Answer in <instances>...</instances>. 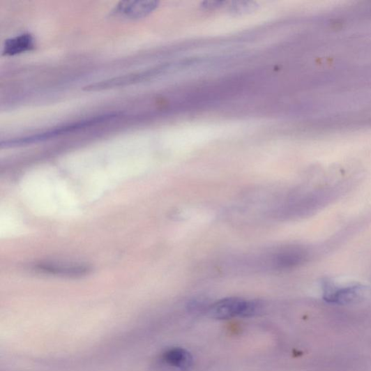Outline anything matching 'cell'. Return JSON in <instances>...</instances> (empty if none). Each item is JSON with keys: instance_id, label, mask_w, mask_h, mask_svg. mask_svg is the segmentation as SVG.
Wrapping results in <instances>:
<instances>
[{"instance_id": "1", "label": "cell", "mask_w": 371, "mask_h": 371, "mask_svg": "<svg viewBox=\"0 0 371 371\" xmlns=\"http://www.w3.org/2000/svg\"><path fill=\"white\" fill-rule=\"evenodd\" d=\"M261 309L258 303L242 298L222 299L212 305L209 310L210 317L219 320L233 318H248L256 315Z\"/></svg>"}, {"instance_id": "2", "label": "cell", "mask_w": 371, "mask_h": 371, "mask_svg": "<svg viewBox=\"0 0 371 371\" xmlns=\"http://www.w3.org/2000/svg\"><path fill=\"white\" fill-rule=\"evenodd\" d=\"M117 115H105L97 116L85 121L71 123L70 124L65 125L63 126L58 127L49 130V131L40 134H37L22 139H13L8 141L6 143H2V146H21L24 144H29L35 142L47 140L54 137H56L77 131V130L85 128L91 126L101 123L112 119H114Z\"/></svg>"}, {"instance_id": "3", "label": "cell", "mask_w": 371, "mask_h": 371, "mask_svg": "<svg viewBox=\"0 0 371 371\" xmlns=\"http://www.w3.org/2000/svg\"><path fill=\"white\" fill-rule=\"evenodd\" d=\"M156 73V70H147L144 72L128 74V75L89 85L84 88V90L88 91H96L129 86L146 80V79L154 76Z\"/></svg>"}, {"instance_id": "4", "label": "cell", "mask_w": 371, "mask_h": 371, "mask_svg": "<svg viewBox=\"0 0 371 371\" xmlns=\"http://www.w3.org/2000/svg\"><path fill=\"white\" fill-rule=\"evenodd\" d=\"M324 298L328 302L338 303H347L354 302L361 298L363 293V288L359 285L338 287L330 283L324 286Z\"/></svg>"}, {"instance_id": "5", "label": "cell", "mask_w": 371, "mask_h": 371, "mask_svg": "<svg viewBox=\"0 0 371 371\" xmlns=\"http://www.w3.org/2000/svg\"><path fill=\"white\" fill-rule=\"evenodd\" d=\"M157 1H124L116 8L114 13L132 20H139L154 11L158 6Z\"/></svg>"}, {"instance_id": "6", "label": "cell", "mask_w": 371, "mask_h": 371, "mask_svg": "<svg viewBox=\"0 0 371 371\" xmlns=\"http://www.w3.org/2000/svg\"><path fill=\"white\" fill-rule=\"evenodd\" d=\"M163 360L172 366L188 370L192 365L193 359L190 352L182 348H172L163 354Z\"/></svg>"}, {"instance_id": "7", "label": "cell", "mask_w": 371, "mask_h": 371, "mask_svg": "<svg viewBox=\"0 0 371 371\" xmlns=\"http://www.w3.org/2000/svg\"><path fill=\"white\" fill-rule=\"evenodd\" d=\"M34 47V40L29 33H24L8 40L4 45L3 54L13 55L31 50Z\"/></svg>"}, {"instance_id": "8", "label": "cell", "mask_w": 371, "mask_h": 371, "mask_svg": "<svg viewBox=\"0 0 371 371\" xmlns=\"http://www.w3.org/2000/svg\"><path fill=\"white\" fill-rule=\"evenodd\" d=\"M307 257V252L299 248H292L278 254L276 257L277 265L287 268L302 264Z\"/></svg>"}, {"instance_id": "9", "label": "cell", "mask_w": 371, "mask_h": 371, "mask_svg": "<svg viewBox=\"0 0 371 371\" xmlns=\"http://www.w3.org/2000/svg\"><path fill=\"white\" fill-rule=\"evenodd\" d=\"M258 8L256 3L250 1L234 2L229 8V11L235 15L251 13Z\"/></svg>"}, {"instance_id": "10", "label": "cell", "mask_w": 371, "mask_h": 371, "mask_svg": "<svg viewBox=\"0 0 371 371\" xmlns=\"http://www.w3.org/2000/svg\"><path fill=\"white\" fill-rule=\"evenodd\" d=\"M225 2L222 1H208L203 3V7L208 9H215L224 6Z\"/></svg>"}]
</instances>
